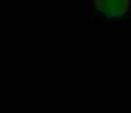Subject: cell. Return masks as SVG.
Listing matches in <instances>:
<instances>
[{
	"mask_svg": "<svg viewBox=\"0 0 131 113\" xmlns=\"http://www.w3.org/2000/svg\"><path fill=\"white\" fill-rule=\"evenodd\" d=\"M93 7L106 17L118 19L128 12L131 0H94Z\"/></svg>",
	"mask_w": 131,
	"mask_h": 113,
	"instance_id": "6da1fadb",
	"label": "cell"
}]
</instances>
